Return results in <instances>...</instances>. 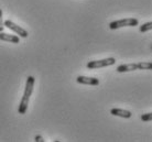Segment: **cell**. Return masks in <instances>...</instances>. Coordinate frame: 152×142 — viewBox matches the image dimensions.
I'll return each mask as SVG.
<instances>
[{"label":"cell","mask_w":152,"mask_h":142,"mask_svg":"<svg viewBox=\"0 0 152 142\" xmlns=\"http://www.w3.org/2000/svg\"><path fill=\"white\" fill-rule=\"evenodd\" d=\"M4 27H7L8 29H10V30H12L13 32H15L17 34H19V36H21V38H28V31L24 30L23 28H21L20 25H18V24H15V22H12V21H10V20H6L4 22Z\"/></svg>","instance_id":"cell-4"},{"label":"cell","mask_w":152,"mask_h":142,"mask_svg":"<svg viewBox=\"0 0 152 142\" xmlns=\"http://www.w3.org/2000/svg\"><path fill=\"white\" fill-rule=\"evenodd\" d=\"M4 20H2V10L0 9V32H2L4 31Z\"/></svg>","instance_id":"cell-12"},{"label":"cell","mask_w":152,"mask_h":142,"mask_svg":"<svg viewBox=\"0 0 152 142\" xmlns=\"http://www.w3.org/2000/svg\"><path fill=\"white\" fill-rule=\"evenodd\" d=\"M76 82L80 83V84L84 85H93V86H96V85L99 84L98 78H94V77H87V76H78L76 78Z\"/></svg>","instance_id":"cell-5"},{"label":"cell","mask_w":152,"mask_h":142,"mask_svg":"<svg viewBox=\"0 0 152 142\" xmlns=\"http://www.w3.org/2000/svg\"><path fill=\"white\" fill-rule=\"evenodd\" d=\"M34 77L33 76H29L27 78V84H26V89H24V94L22 96V99L20 101L19 105V109L18 111L21 115H24L26 111L28 109V105H29V101H30V97L32 95V92H33V86H34Z\"/></svg>","instance_id":"cell-1"},{"label":"cell","mask_w":152,"mask_h":142,"mask_svg":"<svg viewBox=\"0 0 152 142\" xmlns=\"http://www.w3.org/2000/svg\"><path fill=\"white\" fill-rule=\"evenodd\" d=\"M110 114L113 116H118V117L126 118V119H129L132 117V114L129 110H125V109H120V108H113L110 110Z\"/></svg>","instance_id":"cell-6"},{"label":"cell","mask_w":152,"mask_h":142,"mask_svg":"<svg viewBox=\"0 0 152 142\" xmlns=\"http://www.w3.org/2000/svg\"><path fill=\"white\" fill-rule=\"evenodd\" d=\"M139 69L138 63H131V64H122L117 67L118 73H125V72H131V71H136Z\"/></svg>","instance_id":"cell-7"},{"label":"cell","mask_w":152,"mask_h":142,"mask_svg":"<svg viewBox=\"0 0 152 142\" xmlns=\"http://www.w3.org/2000/svg\"><path fill=\"white\" fill-rule=\"evenodd\" d=\"M139 69H152V63L151 62H140L138 63Z\"/></svg>","instance_id":"cell-9"},{"label":"cell","mask_w":152,"mask_h":142,"mask_svg":"<svg viewBox=\"0 0 152 142\" xmlns=\"http://www.w3.org/2000/svg\"><path fill=\"white\" fill-rule=\"evenodd\" d=\"M0 40L1 41H6V42H10V43H19V36L13 34H8V33H4V32H0Z\"/></svg>","instance_id":"cell-8"},{"label":"cell","mask_w":152,"mask_h":142,"mask_svg":"<svg viewBox=\"0 0 152 142\" xmlns=\"http://www.w3.org/2000/svg\"><path fill=\"white\" fill-rule=\"evenodd\" d=\"M116 63V60L114 58H104V60H99V61H91L87 63V68L88 69H96V68H102V67H107V66H111Z\"/></svg>","instance_id":"cell-3"},{"label":"cell","mask_w":152,"mask_h":142,"mask_svg":"<svg viewBox=\"0 0 152 142\" xmlns=\"http://www.w3.org/2000/svg\"><path fill=\"white\" fill-rule=\"evenodd\" d=\"M152 29V22H147L140 27V32H147Z\"/></svg>","instance_id":"cell-10"},{"label":"cell","mask_w":152,"mask_h":142,"mask_svg":"<svg viewBox=\"0 0 152 142\" xmlns=\"http://www.w3.org/2000/svg\"><path fill=\"white\" fill-rule=\"evenodd\" d=\"M152 119V114L149 112V114H145V115L141 116V120L142 121H150Z\"/></svg>","instance_id":"cell-11"},{"label":"cell","mask_w":152,"mask_h":142,"mask_svg":"<svg viewBox=\"0 0 152 142\" xmlns=\"http://www.w3.org/2000/svg\"><path fill=\"white\" fill-rule=\"evenodd\" d=\"M34 141H35V142H44L45 140L43 139V137H42V135H35Z\"/></svg>","instance_id":"cell-13"},{"label":"cell","mask_w":152,"mask_h":142,"mask_svg":"<svg viewBox=\"0 0 152 142\" xmlns=\"http://www.w3.org/2000/svg\"><path fill=\"white\" fill-rule=\"evenodd\" d=\"M139 24V21L134 18H126V19L117 20V21H113L109 23V29L110 30H116L119 28L124 27H136Z\"/></svg>","instance_id":"cell-2"}]
</instances>
